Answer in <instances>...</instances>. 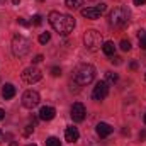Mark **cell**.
Wrapping results in <instances>:
<instances>
[{
  "label": "cell",
  "mask_w": 146,
  "mask_h": 146,
  "mask_svg": "<svg viewBox=\"0 0 146 146\" xmlns=\"http://www.w3.org/2000/svg\"><path fill=\"white\" fill-rule=\"evenodd\" d=\"M48 21H49L51 27H53L56 33L63 34V36L70 34L73 29H75V19H73L72 15H68V14H61V12H58V10L49 12Z\"/></svg>",
  "instance_id": "cell-1"
},
{
  "label": "cell",
  "mask_w": 146,
  "mask_h": 146,
  "mask_svg": "<svg viewBox=\"0 0 146 146\" xmlns=\"http://www.w3.org/2000/svg\"><path fill=\"white\" fill-rule=\"evenodd\" d=\"M94 78H95V68H94L92 65H87V63L78 65L76 70H75V73H73V80H75V83H78L80 87H85V85L92 83Z\"/></svg>",
  "instance_id": "cell-2"
},
{
  "label": "cell",
  "mask_w": 146,
  "mask_h": 146,
  "mask_svg": "<svg viewBox=\"0 0 146 146\" xmlns=\"http://www.w3.org/2000/svg\"><path fill=\"white\" fill-rule=\"evenodd\" d=\"M29 51H31V41L27 37L21 36V34H15L12 37V53H14V56L22 58Z\"/></svg>",
  "instance_id": "cell-3"
},
{
  "label": "cell",
  "mask_w": 146,
  "mask_h": 146,
  "mask_svg": "<svg viewBox=\"0 0 146 146\" xmlns=\"http://www.w3.org/2000/svg\"><path fill=\"white\" fill-rule=\"evenodd\" d=\"M83 42H85L87 49H90V51H99L102 48V44H104L100 33H97L94 29H90V31H87L83 34Z\"/></svg>",
  "instance_id": "cell-4"
},
{
  "label": "cell",
  "mask_w": 146,
  "mask_h": 146,
  "mask_svg": "<svg viewBox=\"0 0 146 146\" xmlns=\"http://www.w3.org/2000/svg\"><path fill=\"white\" fill-rule=\"evenodd\" d=\"M109 21L114 27H122V26H126L127 21H129V12H127V9H124V7H115V9L110 12Z\"/></svg>",
  "instance_id": "cell-5"
},
{
  "label": "cell",
  "mask_w": 146,
  "mask_h": 146,
  "mask_svg": "<svg viewBox=\"0 0 146 146\" xmlns=\"http://www.w3.org/2000/svg\"><path fill=\"white\" fill-rule=\"evenodd\" d=\"M39 102H41V97H39V94H37L36 90L24 92V95H22V106L26 109H34V107L39 106Z\"/></svg>",
  "instance_id": "cell-6"
},
{
  "label": "cell",
  "mask_w": 146,
  "mask_h": 146,
  "mask_svg": "<svg viewBox=\"0 0 146 146\" xmlns=\"http://www.w3.org/2000/svg\"><path fill=\"white\" fill-rule=\"evenodd\" d=\"M107 10V5L106 3H100L97 7H87V9H82L80 14L85 17V19H99L100 14H104Z\"/></svg>",
  "instance_id": "cell-7"
},
{
  "label": "cell",
  "mask_w": 146,
  "mask_h": 146,
  "mask_svg": "<svg viewBox=\"0 0 146 146\" xmlns=\"http://www.w3.org/2000/svg\"><path fill=\"white\" fill-rule=\"evenodd\" d=\"M42 78V73L39 68L36 66H29V68H26L24 72H22V80L26 82V83H29V85H33V83H36Z\"/></svg>",
  "instance_id": "cell-8"
},
{
  "label": "cell",
  "mask_w": 146,
  "mask_h": 146,
  "mask_svg": "<svg viewBox=\"0 0 146 146\" xmlns=\"http://www.w3.org/2000/svg\"><path fill=\"white\" fill-rule=\"evenodd\" d=\"M107 95H109V83H107V82H99V83L94 87L92 99L97 100V102H100V100H104Z\"/></svg>",
  "instance_id": "cell-9"
},
{
  "label": "cell",
  "mask_w": 146,
  "mask_h": 146,
  "mask_svg": "<svg viewBox=\"0 0 146 146\" xmlns=\"http://www.w3.org/2000/svg\"><path fill=\"white\" fill-rule=\"evenodd\" d=\"M72 119L75 122H82L83 119H85V115H87V110H85V106L82 104V102H75L72 106Z\"/></svg>",
  "instance_id": "cell-10"
},
{
  "label": "cell",
  "mask_w": 146,
  "mask_h": 146,
  "mask_svg": "<svg viewBox=\"0 0 146 146\" xmlns=\"http://www.w3.org/2000/svg\"><path fill=\"white\" fill-rule=\"evenodd\" d=\"M95 131H97V134H99L100 138H107V136L112 134L114 127L109 126L107 122H99V124H97V127H95Z\"/></svg>",
  "instance_id": "cell-11"
},
{
  "label": "cell",
  "mask_w": 146,
  "mask_h": 146,
  "mask_svg": "<svg viewBox=\"0 0 146 146\" xmlns=\"http://www.w3.org/2000/svg\"><path fill=\"white\" fill-rule=\"evenodd\" d=\"M54 115H56L54 107L44 106V107H41V110H39V119H42V121H51V119H54Z\"/></svg>",
  "instance_id": "cell-12"
},
{
  "label": "cell",
  "mask_w": 146,
  "mask_h": 146,
  "mask_svg": "<svg viewBox=\"0 0 146 146\" xmlns=\"http://www.w3.org/2000/svg\"><path fill=\"white\" fill-rule=\"evenodd\" d=\"M78 138H80V133H78V129L76 127H66L65 129V139L68 141V143H75V141H78Z\"/></svg>",
  "instance_id": "cell-13"
},
{
  "label": "cell",
  "mask_w": 146,
  "mask_h": 146,
  "mask_svg": "<svg viewBox=\"0 0 146 146\" xmlns=\"http://www.w3.org/2000/svg\"><path fill=\"white\" fill-rule=\"evenodd\" d=\"M14 95H15V87H14L12 83H5V87L2 88V97H3L5 100H10Z\"/></svg>",
  "instance_id": "cell-14"
},
{
  "label": "cell",
  "mask_w": 146,
  "mask_h": 146,
  "mask_svg": "<svg viewBox=\"0 0 146 146\" xmlns=\"http://www.w3.org/2000/svg\"><path fill=\"white\" fill-rule=\"evenodd\" d=\"M102 51H104V54H107V56H112V54L115 53V46H114V42H112V41H107V42H104V44H102Z\"/></svg>",
  "instance_id": "cell-15"
},
{
  "label": "cell",
  "mask_w": 146,
  "mask_h": 146,
  "mask_svg": "<svg viewBox=\"0 0 146 146\" xmlns=\"http://www.w3.org/2000/svg\"><path fill=\"white\" fill-rule=\"evenodd\" d=\"M65 5L72 10H82V5H83V0H65Z\"/></svg>",
  "instance_id": "cell-16"
},
{
  "label": "cell",
  "mask_w": 146,
  "mask_h": 146,
  "mask_svg": "<svg viewBox=\"0 0 146 146\" xmlns=\"http://www.w3.org/2000/svg\"><path fill=\"white\" fill-rule=\"evenodd\" d=\"M104 82H107V83H115L117 82V73H112V72H107L106 73V80Z\"/></svg>",
  "instance_id": "cell-17"
},
{
  "label": "cell",
  "mask_w": 146,
  "mask_h": 146,
  "mask_svg": "<svg viewBox=\"0 0 146 146\" xmlns=\"http://www.w3.org/2000/svg\"><path fill=\"white\" fill-rule=\"evenodd\" d=\"M138 36H139V48L141 49H146V33L145 31H139Z\"/></svg>",
  "instance_id": "cell-18"
},
{
  "label": "cell",
  "mask_w": 146,
  "mask_h": 146,
  "mask_svg": "<svg viewBox=\"0 0 146 146\" xmlns=\"http://www.w3.org/2000/svg\"><path fill=\"white\" fill-rule=\"evenodd\" d=\"M46 146H61V141H60L58 138L51 136V138H48V139H46Z\"/></svg>",
  "instance_id": "cell-19"
},
{
  "label": "cell",
  "mask_w": 146,
  "mask_h": 146,
  "mask_svg": "<svg viewBox=\"0 0 146 146\" xmlns=\"http://www.w3.org/2000/svg\"><path fill=\"white\" fill-rule=\"evenodd\" d=\"M49 39H51L49 33H42V34L39 36V42H41V44H46V42H49Z\"/></svg>",
  "instance_id": "cell-20"
},
{
  "label": "cell",
  "mask_w": 146,
  "mask_h": 146,
  "mask_svg": "<svg viewBox=\"0 0 146 146\" xmlns=\"http://www.w3.org/2000/svg\"><path fill=\"white\" fill-rule=\"evenodd\" d=\"M121 49H122V51H129V49H131V42H129L127 39H122V41H121Z\"/></svg>",
  "instance_id": "cell-21"
},
{
  "label": "cell",
  "mask_w": 146,
  "mask_h": 146,
  "mask_svg": "<svg viewBox=\"0 0 146 146\" xmlns=\"http://www.w3.org/2000/svg\"><path fill=\"white\" fill-rule=\"evenodd\" d=\"M41 22H42V17H41V15H34V17H33V24H34V26H41Z\"/></svg>",
  "instance_id": "cell-22"
},
{
  "label": "cell",
  "mask_w": 146,
  "mask_h": 146,
  "mask_svg": "<svg viewBox=\"0 0 146 146\" xmlns=\"http://www.w3.org/2000/svg\"><path fill=\"white\" fill-rule=\"evenodd\" d=\"M51 75H53V76H60V75H61V68L53 66V68H51Z\"/></svg>",
  "instance_id": "cell-23"
},
{
  "label": "cell",
  "mask_w": 146,
  "mask_h": 146,
  "mask_svg": "<svg viewBox=\"0 0 146 146\" xmlns=\"http://www.w3.org/2000/svg\"><path fill=\"white\" fill-rule=\"evenodd\" d=\"M133 3H134V5H138V7H141V5H145V3H146V0H133Z\"/></svg>",
  "instance_id": "cell-24"
},
{
  "label": "cell",
  "mask_w": 146,
  "mask_h": 146,
  "mask_svg": "<svg viewBox=\"0 0 146 146\" xmlns=\"http://www.w3.org/2000/svg\"><path fill=\"white\" fill-rule=\"evenodd\" d=\"M42 60H44V58H42V54H37L36 58H34V60H33V63H41V61H42Z\"/></svg>",
  "instance_id": "cell-25"
},
{
  "label": "cell",
  "mask_w": 146,
  "mask_h": 146,
  "mask_svg": "<svg viewBox=\"0 0 146 146\" xmlns=\"http://www.w3.org/2000/svg\"><path fill=\"white\" fill-rule=\"evenodd\" d=\"M17 21H19V24H22V26H29V22H27L26 19H22V17H19Z\"/></svg>",
  "instance_id": "cell-26"
},
{
  "label": "cell",
  "mask_w": 146,
  "mask_h": 146,
  "mask_svg": "<svg viewBox=\"0 0 146 146\" xmlns=\"http://www.w3.org/2000/svg\"><path fill=\"white\" fill-rule=\"evenodd\" d=\"M33 129H34V127H31V126H27V129H26V131H24V134H26V136H29V134H31V131H33Z\"/></svg>",
  "instance_id": "cell-27"
},
{
  "label": "cell",
  "mask_w": 146,
  "mask_h": 146,
  "mask_svg": "<svg viewBox=\"0 0 146 146\" xmlns=\"http://www.w3.org/2000/svg\"><path fill=\"white\" fill-rule=\"evenodd\" d=\"M110 61H112V63H115V65H119V63H121V58H117V56H115V58H112Z\"/></svg>",
  "instance_id": "cell-28"
},
{
  "label": "cell",
  "mask_w": 146,
  "mask_h": 146,
  "mask_svg": "<svg viewBox=\"0 0 146 146\" xmlns=\"http://www.w3.org/2000/svg\"><path fill=\"white\" fill-rule=\"evenodd\" d=\"M3 117H5V110H3V109H0V121H2Z\"/></svg>",
  "instance_id": "cell-29"
},
{
  "label": "cell",
  "mask_w": 146,
  "mask_h": 146,
  "mask_svg": "<svg viewBox=\"0 0 146 146\" xmlns=\"http://www.w3.org/2000/svg\"><path fill=\"white\" fill-rule=\"evenodd\" d=\"M19 2H21V0H12V3H14V5H19Z\"/></svg>",
  "instance_id": "cell-30"
},
{
  "label": "cell",
  "mask_w": 146,
  "mask_h": 146,
  "mask_svg": "<svg viewBox=\"0 0 146 146\" xmlns=\"http://www.w3.org/2000/svg\"><path fill=\"white\" fill-rule=\"evenodd\" d=\"M9 146H19V145H17L15 141H12V143H10V145H9Z\"/></svg>",
  "instance_id": "cell-31"
},
{
  "label": "cell",
  "mask_w": 146,
  "mask_h": 146,
  "mask_svg": "<svg viewBox=\"0 0 146 146\" xmlns=\"http://www.w3.org/2000/svg\"><path fill=\"white\" fill-rule=\"evenodd\" d=\"M145 124H146V114H145Z\"/></svg>",
  "instance_id": "cell-32"
},
{
  "label": "cell",
  "mask_w": 146,
  "mask_h": 146,
  "mask_svg": "<svg viewBox=\"0 0 146 146\" xmlns=\"http://www.w3.org/2000/svg\"><path fill=\"white\" fill-rule=\"evenodd\" d=\"M3 2H5V0H0V3H3Z\"/></svg>",
  "instance_id": "cell-33"
},
{
  "label": "cell",
  "mask_w": 146,
  "mask_h": 146,
  "mask_svg": "<svg viewBox=\"0 0 146 146\" xmlns=\"http://www.w3.org/2000/svg\"><path fill=\"white\" fill-rule=\"evenodd\" d=\"M27 146H37V145H27Z\"/></svg>",
  "instance_id": "cell-34"
},
{
  "label": "cell",
  "mask_w": 146,
  "mask_h": 146,
  "mask_svg": "<svg viewBox=\"0 0 146 146\" xmlns=\"http://www.w3.org/2000/svg\"><path fill=\"white\" fill-rule=\"evenodd\" d=\"M39 2H42V0H39Z\"/></svg>",
  "instance_id": "cell-35"
}]
</instances>
